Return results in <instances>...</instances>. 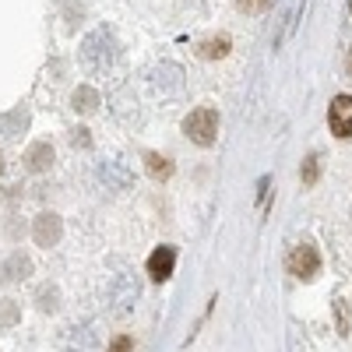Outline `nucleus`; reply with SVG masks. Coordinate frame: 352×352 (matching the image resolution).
Masks as SVG:
<instances>
[{"label": "nucleus", "mask_w": 352, "mask_h": 352, "mask_svg": "<svg viewBox=\"0 0 352 352\" xmlns=\"http://www.w3.org/2000/svg\"><path fill=\"white\" fill-rule=\"evenodd\" d=\"M116 50L120 46H116V36L109 32V28H96V32L85 36V43H81V64L92 74H102V71L113 67Z\"/></svg>", "instance_id": "obj_1"}, {"label": "nucleus", "mask_w": 352, "mask_h": 352, "mask_svg": "<svg viewBox=\"0 0 352 352\" xmlns=\"http://www.w3.org/2000/svg\"><path fill=\"white\" fill-rule=\"evenodd\" d=\"M184 134H187L194 144H201V148L215 144V134H219V113H215L212 106H197L194 113H187Z\"/></svg>", "instance_id": "obj_2"}, {"label": "nucleus", "mask_w": 352, "mask_h": 352, "mask_svg": "<svg viewBox=\"0 0 352 352\" xmlns=\"http://www.w3.org/2000/svg\"><path fill=\"white\" fill-rule=\"evenodd\" d=\"M289 272L296 275L300 282H314L317 272H320V254L314 243H296L289 254Z\"/></svg>", "instance_id": "obj_3"}, {"label": "nucleus", "mask_w": 352, "mask_h": 352, "mask_svg": "<svg viewBox=\"0 0 352 352\" xmlns=\"http://www.w3.org/2000/svg\"><path fill=\"white\" fill-rule=\"evenodd\" d=\"M138 296H141V289H138V282H134L131 275H116V278H113V285H109V303H113L116 314H127Z\"/></svg>", "instance_id": "obj_4"}, {"label": "nucleus", "mask_w": 352, "mask_h": 352, "mask_svg": "<svg viewBox=\"0 0 352 352\" xmlns=\"http://www.w3.org/2000/svg\"><path fill=\"white\" fill-rule=\"evenodd\" d=\"M60 236H64V222H60V215L43 212V215L32 222V240H36L39 247H53V243H60Z\"/></svg>", "instance_id": "obj_5"}, {"label": "nucleus", "mask_w": 352, "mask_h": 352, "mask_svg": "<svg viewBox=\"0 0 352 352\" xmlns=\"http://www.w3.org/2000/svg\"><path fill=\"white\" fill-rule=\"evenodd\" d=\"M328 124H331L335 138H352V96H335L331 99Z\"/></svg>", "instance_id": "obj_6"}, {"label": "nucleus", "mask_w": 352, "mask_h": 352, "mask_svg": "<svg viewBox=\"0 0 352 352\" xmlns=\"http://www.w3.org/2000/svg\"><path fill=\"white\" fill-rule=\"evenodd\" d=\"M176 268V247H155L152 257H148V275L155 282H166Z\"/></svg>", "instance_id": "obj_7"}, {"label": "nucleus", "mask_w": 352, "mask_h": 352, "mask_svg": "<svg viewBox=\"0 0 352 352\" xmlns=\"http://www.w3.org/2000/svg\"><path fill=\"white\" fill-rule=\"evenodd\" d=\"M50 166H53V144L50 141H36L32 148L25 152V169L28 173H43Z\"/></svg>", "instance_id": "obj_8"}, {"label": "nucleus", "mask_w": 352, "mask_h": 352, "mask_svg": "<svg viewBox=\"0 0 352 352\" xmlns=\"http://www.w3.org/2000/svg\"><path fill=\"white\" fill-rule=\"evenodd\" d=\"M28 275H32V257H25V254H11L0 264V282H14V278H28Z\"/></svg>", "instance_id": "obj_9"}, {"label": "nucleus", "mask_w": 352, "mask_h": 352, "mask_svg": "<svg viewBox=\"0 0 352 352\" xmlns=\"http://www.w3.org/2000/svg\"><path fill=\"white\" fill-rule=\"evenodd\" d=\"M96 324H81V328H71L67 335V349L71 352H92L96 349Z\"/></svg>", "instance_id": "obj_10"}, {"label": "nucleus", "mask_w": 352, "mask_h": 352, "mask_svg": "<svg viewBox=\"0 0 352 352\" xmlns=\"http://www.w3.org/2000/svg\"><path fill=\"white\" fill-rule=\"evenodd\" d=\"M99 176H102V184H106L109 190H127V187H131V173L120 169L116 162H102V166H99Z\"/></svg>", "instance_id": "obj_11"}, {"label": "nucleus", "mask_w": 352, "mask_h": 352, "mask_svg": "<svg viewBox=\"0 0 352 352\" xmlns=\"http://www.w3.org/2000/svg\"><path fill=\"white\" fill-rule=\"evenodd\" d=\"M71 109H74V113H96V109H99V92H96V88H88V85L74 88Z\"/></svg>", "instance_id": "obj_12"}, {"label": "nucleus", "mask_w": 352, "mask_h": 352, "mask_svg": "<svg viewBox=\"0 0 352 352\" xmlns=\"http://www.w3.org/2000/svg\"><path fill=\"white\" fill-rule=\"evenodd\" d=\"M180 78H184V71L176 67V64H162V67H155V85L166 88V92H176V88H180Z\"/></svg>", "instance_id": "obj_13"}, {"label": "nucleus", "mask_w": 352, "mask_h": 352, "mask_svg": "<svg viewBox=\"0 0 352 352\" xmlns=\"http://www.w3.org/2000/svg\"><path fill=\"white\" fill-rule=\"evenodd\" d=\"M36 307L43 314H56V310H60V289H56V285H43L36 292Z\"/></svg>", "instance_id": "obj_14"}, {"label": "nucleus", "mask_w": 352, "mask_h": 352, "mask_svg": "<svg viewBox=\"0 0 352 352\" xmlns=\"http://www.w3.org/2000/svg\"><path fill=\"white\" fill-rule=\"evenodd\" d=\"M14 324H21V303L0 300V331H11Z\"/></svg>", "instance_id": "obj_15"}, {"label": "nucleus", "mask_w": 352, "mask_h": 352, "mask_svg": "<svg viewBox=\"0 0 352 352\" xmlns=\"http://www.w3.org/2000/svg\"><path fill=\"white\" fill-rule=\"evenodd\" d=\"M25 127H28V113H25V109H14V113L4 116L0 134H4V138H18V131H25Z\"/></svg>", "instance_id": "obj_16"}, {"label": "nucleus", "mask_w": 352, "mask_h": 352, "mask_svg": "<svg viewBox=\"0 0 352 352\" xmlns=\"http://www.w3.org/2000/svg\"><path fill=\"white\" fill-rule=\"evenodd\" d=\"M144 162H148V173L155 176V180H169V176H173V162L166 155H159V152H148Z\"/></svg>", "instance_id": "obj_17"}, {"label": "nucleus", "mask_w": 352, "mask_h": 352, "mask_svg": "<svg viewBox=\"0 0 352 352\" xmlns=\"http://www.w3.org/2000/svg\"><path fill=\"white\" fill-rule=\"evenodd\" d=\"M204 60H215V56H226L229 53V39L226 36H219V39H208V43H201V50H197Z\"/></svg>", "instance_id": "obj_18"}, {"label": "nucleus", "mask_w": 352, "mask_h": 352, "mask_svg": "<svg viewBox=\"0 0 352 352\" xmlns=\"http://www.w3.org/2000/svg\"><path fill=\"white\" fill-rule=\"evenodd\" d=\"M335 314H338V335L345 338L352 331V324H349V303L345 300H335Z\"/></svg>", "instance_id": "obj_19"}, {"label": "nucleus", "mask_w": 352, "mask_h": 352, "mask_svg": "<svg viewBox=\"0 0 352 352\" xmlns=\"http://www.w3.org/2000/svg\"><path fill=\"white\" fill-rule=\"evenodd\" d=\"M275 4V0H236V8L247 11V14H261V11H268Z\"/></svg>", "instance_id": "obj_20"}, {"label": "nucleus", "mask_w": 352, "mask_h": 352, "mask_svg": "<svg viewBox=\"0 0 352 352\" xmlns=\"http://www.w3.org/2000/svg\"><path fill=\"white\" fill-rule=\"evenodd\" d=\"M317 176H320V162H317V155H310L303 162V184H317Z\"/></svg>", "instance_id": "obj_21"}, {"label": "nucleus", "mask_w": 352, "mask_h": 352, "mask_svg": "<svg viewBox=\"0 0 352 352\" xmlns=\"http://www.w3.org/2000/svg\"><path fill=\"white\" fill-rule=\"evenodd\" d=\"M71 144L74 148H92V138H88L85 127H78V131H71Z\"/></svg>", "instance_id": "obj_22"}, {"label": "nucleus", "mask_w": 352, "mask_h": 352, "mask_svg": "<svg viewBox=\"0 0 352 352\" xmlns=\"http://www.w3.org/2000/svg\"><path fill=\"white\" fill-rule=\"evenodd\" d=\"M106 352H134V345H131L127 335H120V338H113V345H109Z\"/></svg>", "instance_id": "obj_23"}, {"label": "nucleus", "mask_w": 352, "mask_h": 352, "mask_svg": "<svg viewBox=\"0 0 352 352\" xmlns=\"http://www.w3.org/2000/svg\"><path fill=\"white\" fill-rule=\"evenodd\" d=\"M349 74H352V50H349Z\"/></svg>", "instance_id": "obj_24"}, {"label": "nucleus", "mask_w": 352, "mask_h": 352, "mask_svg": "<svg viewBox=\"0 0 352 352\" xmlns=\"http://www.w3.org/2000/svg\"><path fill=\"white\" fill-rule=\"evenodd\" d=\"M0 173H4V159H0Z\"/></svg>", "instance_id": "obj_25"}]
</instances>
